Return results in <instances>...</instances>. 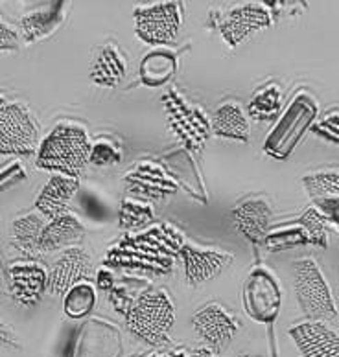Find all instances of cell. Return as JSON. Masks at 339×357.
<instances>
[{
    "label": "cell",
    "instance_id": "cell-24",
    "mask_svg": "<svg viewBox=\"0 0 339 357\" xmlns=\"http://www.w3.org/2000/svg\"><path fill=\"white\" fill-rule=\"evenodd\" d=\"M63 8H65L63 2H56L48 8L31 11L26 17H22L21 30L26 41L31 43L50 36L52 31L63 22Z\"/></svg>",
    "mask_w": 339,
    "mask_h": 357
},
{
    "label": "cell",
    "instance_id": "cell-2",
    "mask_svg": "<svg viewBox=\"0 0 339 357\" xmlns=\"http://www.w3.org/2000/svg\"><path fill=\"white\" fill-rule=\"evenodd\" d=\"M93 140L77 123H57L37 149L36 166L54 175L80 178L91 164Z\"/></svg>",
    "mask_w": 339,
    "mask_h": 357
},
{
    "label": "cell",
    "instance_id": "cell-30",
    "mask_svg": "<svg viewBox=\"0 0 339 357\" xmlns=\"http://www.w3.org/2000/svg\"><path fill=\"white\" fill-rule=\"evenodd\" d=\"M122 162V148L113 140L107 138H98L93 142L91 148V164L98 168H105V166H114V164Z\"/></svg>",
    "mask_w": 339,
    "mask_h": 357
},
{
    "label": "cell",
    "instance_id": "cell-29",
    "mask_svg": "<svg viewBox=\"0 0 339 357\" xmlns=\"http://www.w3.org/2000/svg\"><path fill=\"white\" fill-rule=\"evenodd\" d=\"M155 218L153 206L142 199H126L120 206L119 225L123 230L146 229Z\"/></svg>",
    "mask_w": 339,
    "mask_h": 357
},
{
    "label": "cell",
    "instance_id": "cell-17",
    "mask_svg": "<svg viewBox=\"0 0 339 357\" xmlns=\"http://www.w3.org/2000/svg\"><path fill=\"white\" fill-rule=\"evenodd\" d=\"M271 204L266 197H247L232 208V223L251 243H262L271 223Z\"/></svg>",
    "mask_w": 339,
    "mask_h": 357
},
{
    "label": "cell",
    "instance_id": "cell-39",
    "mask_svg": "<svg viewBox=\"0 0 339 357\" xmlns=\"http://www.w3.org/2000/svg\"><path fill=\"white\" fill-rule=\"evenodd\" d=\"M243 357H255V356H243Z\"/></svg>",
    "mask_w": 339,
    "mask_h": 357
},
{
    "label": "cell",
    "instance_id": "cell-21",
    "mask_svg": "<svg viewBox=\"0 0 339 357\" xmlns=\"http://www.w3.org/2000/svg\"><path fill=\"white\" fill-rule=\"evenodd\" d=\"M77 188H80V178L52 175L36 201L37 212L48 218V220L67 214L68 203L77 192Z\"/></svg>",
    "mask_w": 339,
    "mask_h": 357
},
{
    "label": "cell",
    "instance_id": "cell-20",
    "mask_svg": "<svg viewBox=\"0 0 339 357\" xmlns=\"http://www.w3.org/2000/svg\"><path fill=\"white\" fill-rule=\"evenodd\" d=\"M85 238V227L76 215L67 212V214L54 218L45 225L39 241V250L41 252H54L59 249H73L80 245Z\"/></svg>",
    "mask_w": 339,
    "mask_h": 357
},
{
    "label": "cell",
    "instance_id": "cell-28",
    "mask_svg": "<svg viewBox=\"0 0 339 357\" xmlns=\"http://www.w3.org/2000/svg\"><path fill=\"white\" fill-rule=\"evenodd\" d=\"M303 186L306 194L315 201L338 199L339 197V169L314 172L303 177Z\"/></svg>",
    "mask_w": 339,
    "mask_h": 357
},
{
    "label": "cell",
    "instance_id": "cell-8",
    "mask_svg": "<svg viewBox=\"0 0 339 357\" xmlns=\"http://www.w3.org/2000/svg\"><path fill=\"white\" fill-rule=\"evenodd\" d=\"M39 149V129L30 111L17 102H0V157H30Z\"/></svg>",
    "mask_w": 339,
    "mask_h": 357
},
{
    "label": "cell",
    "instance_id": "cell-6",
    "mask_svg": "<svg viewBox=\"0 0 339 357\" xmlns=\"http://www.w3.org/2000/svg\"><path fill=\"white\" fill-rule=\"evenodd\" d=\"M315 116H317V102L310 94H299L289 103V107L273 128L271 133L267 135L264 151L278 160L288 158L301 142L303 135L314 123Z\"/></svg>",
    "mask_w": 339,
    "mask_h": 357
},
{
    "label": "cell",
    "instance_id": "cell-22",
    "mask_svg": "<svg viewBox=\"0 0 339 357\" xmlns=\"http://www.w3.org/2000/svg\"><path fill=\"white\" fill-rule=\"evenodd\" d=\"M211 129L214 137L234 140V142H247L251 133L249 116L236 102L221 103L212 114Z\"/></svg>",
    "mask_w": 339,
    "mask_h": 357
},
{
    "label": "cell",
    "instance_id": "cell-11",
    "mask_svg": "<svg viewBox=\"0 0 339 357\" xmlns=\"http://www.w3.org/2000/svg\"><path fill=\"white\" fill-rule=\"evenodd\" d=\"M192 326L205 348L218 356L223 348L231 344L234 335L240 332L242 324L231 312H227L225 307L212 302L194 313Z\"/></svg>",
    "mask_w": 339,
    "mask_h": 357
},
{
    "label": "cell",
    "instance_id": "cell-23",
    "mask_svg": "<svg viewBox=\"0 0 339 357\" xmlns=\"http://www.w3.org/2000/svg\"><path fill=\"white\" fill-rule=\"evenodd\" d=\"M45 221L39 214H28L22 215L19 220L13 221L11 225V245L15 247L21 255L33 258L41 250H39V241H41L43 229H45Z\"/></svg>",
    "mask_w": 339,
    "mask_h": 357
},
{
    "label": "cell",
    "instance_id": "cell-32",
    "mask_svg": "<svg viewBox=\"0 0 339 357\" xmlns=\"http://www.w3.org/2000/svg\"><path fill=\"white\" fill-rule=\"evenodd\" d=\"M109 301H111L113 307L116 310V313L126 319L135 304V295H131L126 287L113 286V289L109 291Z\"/></svg>",
    "mask_w": 339,
    "mask_h": 357
},
{
    "label": "cell",
    "instance_id": "cell-14",
    "mask_svg": "<svg viewBox=\"0 0 339 357\" xmlns=\"http://www.w3.org/2000/svg\"><path fill=\"white\" fill-rule=\"evenodd\" d=\"M93 273V260L82 247L63 250L61 258L54 264L52 271L48 273L47 293H50L52 296H63L76 284L87 282Z\"/></svg>",
    "mask_w": 339,
    "mask_h": 357
},
{
    "label": "cell",
    "instance_id": "cell-12",
    "mask_svg": "<svg viewBox=\"0 0 339 357\" xmlns=\"http://www.w3.org/2000/svg\"><path fill=\"white\" fill-rule=\"evenodd\" d=\"M218 17L220 19L216 22V28L220 30L223 41L231 48H236L253 33L266 30L273 22L269 10L262 4L238 6L225 13H218Z\"/></svg>",
    "mask_w": 339,
    "mask_h": 357
},
{
    "label": "cell",
    "instance_id": "cell-16",
    "mask_svg": "<svg viewBox=\"0 0 339 357\" xmlns=\"http://www.w3.org/2000/svg\"><path fill=\"white\" fill-rule=\"evenodd\" d=\"M126 190L144 199H165L175 194V184L166 177L160 166L153 162L135 164L133 168L123 175Z\"/></svg>",
    "mask_w": 339,
    "mask_h": 357
},
{
    "label": "cell",
    "instance_id": "cell-18",
    "mask_svg": "<svg viewBox=\"0 0 339 357\" xmlns=\"http://www.w3.org/2000/svg\"><path fill=\"white\" fill-rule=\"evenodd\" d=\"M11 295L21 306H33L47 293L48 273L36 261H21L10 269Z\"/></svg>",
    "mask_w": 339,
    "mask_h": 357
},
{
    "label": "cell",
    "instance_id": "cell-10",
    "mask_svg": "<svg viewBox=\"0 0 339 357\" xmlns=\"http://www.w3.org/2000/svg\"><path fill=\"white\" fill-rule=\"evenodd\" d=\"M243 307L253 321L269 324L282 307V289L271 271L257 267L243 284Z\"/></svg>",
    "mask_w": 339,
    "mask_h": 357
},
{
    "label": "cell",
    "instance_id": "cell-26",
    "mask_svg": "<svg viewBox=\"0 0 339 357\" xmlns=\"http://www.w3.org/2000/svg\"><path fill=\"white\" fill-rule=\"evenodd\" d=\"M177 59L166 50H155L140 63V79L148 87H160L174 76Z\"/></svg>",
    "mask_w": 339,
    "mask_h": 357
},
{
    "label": "cell",
    "instance_id": "cell-33",
    "mask_svg": "<svg viewBox=\"0 0 339 357\" xmlns=\"http://www.w3.org/2000/svg\"><path fill=\"white\" fill-rule=\"evenodd\" d=\"M314 206L326 218L330 227H336V229L339 230V197L338 199L315 201Z\"/></svg>",
    "mask_w": 339,
    "mask_h": 357
},
{
    "label": "cell",
    "instance_id": "cell-15",
    "mask_svg": "<svg viewBox=\"0 0 339 357\" xmlns=\"http://www.w3.org/2000/svg\"><path fill=\"white\" fill-rule=\"evenodd\" d=\"M289 337L304 357H339V335L321 322H299L289 328Z\"/></svg>",
    "mask_w": 339,
    "mask_h": 357
},
{
    "label": "cell",
    "instance_id": "cell-4",
    "mask_svg": "<svg viewBox=\"0 0 339 357\" xmlns=\"http://www.w3.org/2000/svg\"><path fill=\"white\" fill-rule=\"evenodd\" d=\"M293 287L306 322L329 324L338 321L334 295L319 269L317 261L312 258H303L293 264Z\"/></svg>",
    "mask_w": 339,
    "mask_h": 357
},
{
    "label": "cell",
    "instance_id": "cell-37",
    "mask_svg": "<svg viewBox=\"0 0 339 357\" xmlns=\"http://www.w3.org/2000/svg\"><path fill=\"white\" fill-rule=\"evenodd\" d=\"M142 357H190V354L186 352L185 348H168V350H155Z\"/></svg>",
    "mask_w": 339,
    "mask_h": 357
},
{
    "label": "cell",
    "instance_id": "cell-9",
    "mask_svg": "<svg viewBox=\"0 0 339 357\" xmlns=\"http://www.w3.org/2000/svg\"><path fill=\"white\" fill-rule=\"evenodd\" d=\"M135 36L151 46H163L175 41L183 28V4L179 2H157L140 6L133 11Z\"/></svg>",
    "mask_w": 339,
    "mask_h": 357
},
{
    "label": "cell",
    "instance_id": "cell-27",
    "mask_svg": "<svg viewBox=\"0 0 339 357\" xmlns=\"http://www.w3.org/2000/svg\"><path fill=\"white\" fill-rule=\"evenodd\" d=\"M96 287L89 282H80L63 295V312L70 319H83L96 306Z\"/></svg>",
    "mask_w": 339,
    "mask_h": 357
},
{
    "label": "cell",
    "instance_id": "cell-35",
    "mask_svg": "<svg viewBox=\"0 0 339 357\" xmlns=\"http://www.w3.org/2000/svg\"><path fill=\"white\" fill-rule=\"evenodd\" d=\"M114 286V278H113V273L111 271H105V269H100L96 273V287L103 291H111Z\"/></svg>",
    "mask_w": 339,
    "mask_h": 357
},
{
    "label": "cell",
    "instance_id": "cell-1",
    "mask_svg": "<svg viewBox=\"0 0 339 357\" xmlns=\"http://www.w3.org/2000/svg\"><path fill=\"white\" fill-rule=\"evenodd\" d=\"M185 236L174 225L159 223L122 236L105 255V266L126 275L163 278L172 275L185 245Z\"/></svg>",
    "mask_w": 339,
    "mask_h": 357
},
{
    "label": "cell",
    "instance_id": "cell-19",
    "mask_svg": "<svg viewBox=\"0 0 339 357\" xmlns=\"http://www.w3.org/2000/svg\"><path fill=\"white\" fill-rule=\"evenodd\" d=\"M128 74V57L116 43L109 41L96 52L89 77L98 87L114 89Z\"/></svg>",
    "mask_w": 339,
    "mask_h": 357
},
{
    "label": "cell",
    "instance_id": "cell-13",
    "mask_svg": "<svg viewBox=\"0 0 339 357\" xmlns=\"http://www.w3.org/2000/svg\"><path fill=\"white\" fill-rule=\"evenodd\" d=\"M185 269V282L190 287H199L205 282L220 276L232 264V255L220 249L185 243L179 252Z\"/></svg>",
    "mask_w": 339,
    "mask_h": 357
},
{
    "label": "cell",
    "instance_id": "cell-25",
    "mask_svg": "<svg viewBox=\"0 0 339 357\" xmlns=\"http://www.w3.org/2000/svg\"><path fill=\"white\" fill-rule=\"evenodd\" d=\"M282 109V91L277 83H267L253 94L251 102L247 105V116L255 122H271L277 118Z\"/></svg>",
    "mask_w": 339,
    "mask_h": 357
},
{
    "label": "cell",
    "instance_id": "cell-31",
    "mask_svg": "<svg viewBox=\"0 0 339 357\" xmlns=\"http://www.w3.org/2000/svg\"><path fill=\"white\" fill-rule=\"evenodd\" d=\"M312 131L317 137L323 138V140H326V142H332L336 146H339V111L326 114L321 122L315 123Z\"/></svg>",
    "mask_w": 339,
    "mask_h": 357
},
{
    "label": "cell",
    "instance_id": "cell-3",
    "mask_svg": "<svg viewBox=\"0 0 339 357\" xmlns=\"http://www.w3.org/2000/svg\"><path fill=\"white\" fill-rule=\"evenodd\" d=\"M175 322L174 304L163 289L146 287L135 296V304L126 317V326L149 347H160L168 341V332Z\"/></svg>",
    "mask_w": 339,
    "mask_h": 357
},
{
    "label": "cell",
    "instance_id": "cell-34",
    "mask_svg": "<svg viewBox=\"0 0 339 357\" xmlns=\"http://www.w3.org/2000/svg\"><path fill=\"white\" fill-rule=\"evenodd\" d=\"M19 48V36L13 28L0 21V50H17Z\"/></svg>",
    "mask_w": 339,
    "mask_h": 357
},
{
    "label": "cell",
    "instance_id": "cell-7",
    "mask_svg": "<svg viewBox=\"0 0 339 357\" xmlns=\"http://www.w3.org/2000/svg\"><path fill=\"white\" fill-rule=\"evenodd\" d=\"M329 229L330 223L326 218L312 204L304 210L297 221L275 230H267L262 243L269 252H280L303 245L324 249L329 245Z\"/></svg>",
    "mask_w": 339,
    "mask_h": 357
},
{
    "label": "cell",
    "instance_id": "cell-36",
    "mask_svg": "<svg viewBox=\"0 0 339 357\" xmlns=\"http://www.w3.org/2000/svg\"><path fill=\"white\" fill-rule=\"evenodd\" d=\"M0 342H4V344H11V347H15V348H19V344H21V341L17 339V335L13 333V330L6 326L2 321H0Z\"/></svg>",
    "mask_w": 339,
    "mask_h": 357
},
{
    "label": "cell",
    "instance_id": "cell-38",
    "mask_svg": "<svg viewBox=\"0 0 339 357\" xmlns=\"http://www.w3.org/2000/svg\"><path fill=\"white\" fill-rule=\"evenodd\" d=\"M190 357H218V356L214 352H211L209 348L199 347V348H197V350H194V352L190 354Z\"/></svg>",
    "mask_w": 339,
    "mask_h": 357
},
{
    "label": "cell",
    "instance_id": "cell-5",
    "mask_svg": "<svg viewBox=\"0 0 339 357\" xmlns=\"http://www.w3.org/2000/svg\"><path fill=\"white\" fill-rule=\"evenodd\" d=\"M163 105L170 131L188 151L199 153L212 133L211 118L206 116V112L177 89H170L166 92L163 96Z\"/></svg>",
    "mask_w": 339,
    "mask_h": 357
}]
</instances>
